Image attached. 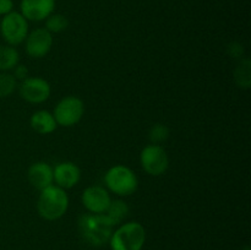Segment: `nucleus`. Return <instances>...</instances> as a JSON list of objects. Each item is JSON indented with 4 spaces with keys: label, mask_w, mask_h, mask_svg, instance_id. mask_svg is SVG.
<instances>
[{
    "label": "nucleus",
    "mask_w": 251,
    "mask_h": 250,
    "mask_svg": "<svg viewBox=\"0 0 251 250\" xmlns=\"http://www.w3.org/2000/svg\"><path fill=\"white\" fill-rule=\"evenodd\" d=\"M114 225L104 213H86L78 220L81 237L92 247H102L109 242Z\"/></svg>",
    "instance_id": "nucleus-1"
},
{
    "label": "nucleus",
    "mask_w": 251,
    "mask_h": 250,
    "mask_svg": "<svg viewBox=\"0 0 251 250\" xmlns=\"http://www.w3.org/2000/svg\"><path fill=\"white\" fill-rule=\"evenodd\" d=\"M69 208V196L64 189L55 184L41 190L37 211L39 216L47 221H56L63 217Z\"/></svg>",
    "instance_id": "nucleus-2"
},
{
    "label": "nucleus",
    "mask_w": 251,
    "mask_h": 250,
    "mask_svg": "<svg viewBox=\"0 0 251 250\" xmlns=\"http://www.w3.org/2000/svg\"><path fill=\"white\" fill-rule=\"evenodd\" d=\"M146 242V230L139 222H127L113 230L109 239L112 250H142Z\"/></svg>",
    "instance_id": "nucleus-3"
},
{
    "label": "nucleus",
    "mask_w": 251,
    "mask_h": 250,
    "mask_svg": "<svg viewBox=\"0 0 251 250\" xmlns=\"http://www.w3.org/2000/svg\"><path fill=\"white\" fill-rule=\"evenodd\" d=\"M104 183L110 193L118 196H129L136 191L139 179L131 168L117 164L105 172Z\"/></svg>",
    "instance_id": "nucleus-4"
},
{
    "label": "nucleus",
    "mask_w": 251,
    "mask_h": 250,
    "mask_svg": "<svg viewBox=\"0 0 251 250\" xmlns=\"http://www.w3.org/2000/svg\"><path fill=\"white\" fill-rule=\"evenodd\" d=\"M28 36V21L21 12L11 11L2 16L0 22V37H2L9 46L16 47L24 43Z\"/></svg>",
    "instance_id": "nucleus-5"
},
{
    "label": "nucleus",
    "mask_w": 251,
    "mask_h": 250,
    "mask_svg": "<svg viewBox=\"0 0 251 250\" xmlns=\"http://www.w3.org/2000/svg\"><path fill=\"white\" fill-rule=\"evenodd\" d=\"M85 104L76 96H66L61 98L54 108L53 115L58 126L71 127L77 124L83 117Z\"/></svg>",
    "instance_id": "nucleus-6"
},
{
    "label": "nucleus",
    "mask_w": 251,
    "mask_h": 250,
    "mask_svg": "<svg viewBox=\"0 0 251 250\" xmlns=\"http://www.w3.org/2000/svg\"><path fill=\"white\" fill-rule=\"evenodd\" d=\"M140 163L147 174L153 176L166 173L169 167V157L161 145H147L140 154Z\"/></svg>",
    "instance_id": "nucleus-7"
},
{
    "label": "nucleus",
    "mask_w": 251,
    "mask_h": 250,
    "mask_svg": "<svg viewBox=\"0 0 251 250\" xmlns=\"http://www.w3.org/2000/svg\"><path fill=\"white\" fill-rule=\"evenodd\" d=\"M19 92L22 100L32 104L43 103L50 97L51 88L47 80L42 77H27L21 81Z\"/></svg>",
    "instance_id": "nucleus-8"
},
{
    "label": "nucleus",
    "mask_w": 251,
    "mask_h": 250,
    "mask_svg": "<svg viewBox=\"0 0 251 250\" xmlns=\"http://www.w3.org/2000/svg\"><path fill=\"white\" fill-rule=\"evenodd\" d=\"M53 47V34L44 27L36 28L28 33L25 41V49L32 59H41L50 51Z\"/></svg>",
    "instance_id": "nucleus-9"
},
{
    "label": "nucleus",
    "mask_w": 251,
    "mask_h": 250,
    "mask_svg": "<svg viewBox=\"0 0 251 250\" xmlns=\"http://www.w3.org/2000/svg\"><path fill=\"white\" fill-rule=\"evenodd\" d=\"M81 201L90 213H105L112 202V198L104 186L92 185L83 190Z\"/></svg>",
    "instance_id": "nucleus-10"
},
{
    "label": "nucleus",
    "mask_w": 251,
    "mask_h": 250,
    "mask_svg": "<svg viewBox=\"0 0 251 250\" xmlns=\"http://www.w3.org/2000/svg\"><path fill=\"white\" fill-rule=\"evenodd\" d=\"M55 10V0H21L20 12L27 21H46Z\"/></svg>",
    "instance_id": "nucleus-11"
},
{
    "label": "nucleus",
    "mask_w": 251,
    "mask_h": 250,
    "mask_svg": "<svg viewBox=\"0 0 251 250\" xmlns=\"http://www.w3.org/2000/svg\"><path fill=\"white\" fill-rule=\"evenodd\" d=\"M53 179L56 186L64 189H71L81 179V171L74 162H60L53 168Z\"/></svg>",
    "instance_id": "nucleus-12"
},
{
    "label": "nucleus",
    "mask_w": 251,
    "mask_h": 250,
    "mask_svg": "<svg viewBox=\"0 0 251 250\" xmlns=\"http://www.w3.org/2000/svg\"><path fill=\"white\" fill-rule=\"evenodd\" d=\"M27 178L33 188L38 189L39 191L43 190L54 184L53 167H50L46 162H36L31 164L28 168Z\"/></svg>",
    "instance_id": "nucleus-13"
},
{
    "label": "nucleus",
    "mask_w": 251,
    "mask_h": 250,
    "mask_svg": "<svg viewBox=\"0 0 251 250\" xmlns=\"http://www.w3.org/2000/svg\"><path fill=\"white\" fill-rule=\"evenodd\" d=\"M29 125L37 134L41 135L51 134L58 127L53 113L48 112V110H37V112H34L32 114L31 119H29Z\"/></svg>",
    "instance_id": "nucleus-14"
},
{
    "label": "nucleus",
    "mask_w": 251,
    "mask_h": 250,
    "mask_svg": "<svg viewBox=\"0 0 251 250\" xmlns=\"http://www.w3.org/2000/svg\"><path fill=\"white\" fill-rule=\"evenodd\" d=\"M20 64V54L12 46H0V71L14 70Z\"/></svg>",
    "instance_id": "nucleus-15"
},
{
    "label": "nucleus",
    "mask_w": 251,
    "mask_h": 250,
    "mask_svg": "<svg viewBox=\"0 0 251 250\" xmlns=\"http://www.w3.org/2000/svg\"><path fill=\"white\" fill-rule=\"evenodd\" d=\"M129 213V206L123 200H112L109 207L105 211L104 215L107 216L108 220L112 222L113 225H118L124 221Z\"/></svg>",
    "instance_id": "nucleus-16"
},
{
    "label": "nucleus",
    "mask_w": 251,
    "mask_h": 250,
    "mask_svg": "<svg viewBox=\"0 0 251 250\" xmlns=\"http://www.w3.org/2000/svg\"><path fill=\"white\" fill-rule=\"evenodd\" d=\"M235 81L238 86L242 88H249L251 83V71H250V60L244 59L240 61L239 66L237 68L234 74Z\"/></svg>",
    "instance_id": "nucleus-17"
},
{
    "label": "nucleus",
    "mask_w": 251,
    "mask_h": 250,
    "mask_svg": "<svg viewBox=\"0 0 251 250\" xmlns=\"http://www.w3.org/2000/svg\"><path fill=\"white\" fill-rule=\"evenodd\" d=\"M17 87V80L9 71L0 73V98H6L15 92Z\"/></svg>",
    "instance_id": "nucleus-18"
},
{
    "label": "nucleus",
    "mask_w": 251,
    "mask_h": 250,
    "mask_svg": "<svg viewBox=\"0 0 251 250\" xmlns=\"http://www.w3.org/2000/svg\"><path fill=\"white\" fill-rule=\"evenodd\" d=\"M69 26V20L66 19L64 15L61 14H51L48 19L46 20V27L44 28L47 31L53 33H60V32L65 31Z\"/></svg>",
    "instance_id": "nucleus-19"
},
{
    "label": "nucleus",
    "mask_w": 251,
    "mask_h": 250,
    "mask_svg": "<svg viewBox=\"0 0 251 250\" xmlns=\"http://www.w3.org/2000/svg\"><path fill=\"white\" fill-rule=\"evenodd\" d=\"M169 136V129L167 125L164 124H154L151 127L149 132V137L151 140L152 144L158 145L159 142H163L168 139Z\"/></svg>",
    "instance_id": "nucleus-20"
},
{
    "label": "nucleus",
    "mask_w": 251,
    "mask_h": 250,
    "mask_svg": "<svg viewBox=\"0 0 251 250\" xmlns=\"http://www.w3.org/2000/svg\"><path fill=\"white\" fill-rule=\"evenodd\" d=\"M12 75L15 76L16 80H25V78L28 77V70L25 65H21V64H17L14 68V74Z\"/></svg>",
    "instance_id": "nucleus-21"
},
{
    "label": "nucleus",
    "mask_w": 251,
    "mask_h": 250,
    "mask_svg": "<svg viewBox=\"0 0 251 250\" xmlns=\"http://www.w3.org/2000/svg\"><path fill=\"white\" fill-rule=\"evenodd\" d=\"M11 11H14V1L12 0H0V16H5Z\"/></svg>",
    "instance_id": "nucleus-22"
},
{
    "label": "nucleus",
    "mask_w": 251,
    "mask_h": 250,
    "mask_svg": "<svg viewBox=\"0 0 251 250\" xmlns=\"http://www.w3.org/2000/svg\"><path fill=\"white\" fill-rule=\"evenodd\" d=\"M229 50H230V54H232L233 56H235V58H239V56H242L243 53H244L243 46H242V44H239V43L230 44Z\"/></svg>",
    "instance_id": "nucleus-23"
},
{
    "label": "nucleus",
    "mask_w": 251,
    "mask_h": 250,
    "mask_svg": "<svg viewBox=\"0 0 251 250\" xmlns=\"http://www.w3.org/2000/svg\"><path fill=\"white\" fill-rule=\"evenodd\" d=\"M242 250H250V247H244Z\"/></svg>",
    "instance_id": "nucleus-24"
}]
</instances>
